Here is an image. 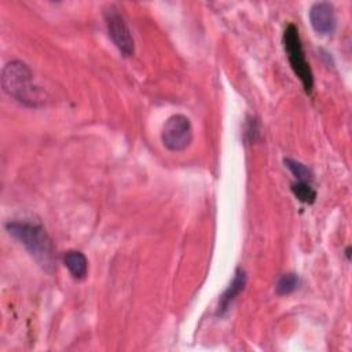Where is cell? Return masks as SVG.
Listing matches in <instances>:
<instances>
[{
    "instance_id": "1",
    "label": "cell",
    "mask_w": 352,
    "mask_h": 352,
    "mask_svg": "<svg viewBox=\"0 0 352 352\" xmlns=\"http://www.w3.org/2000/svg\"><path fill=\"white\" fill-rule=\"evenodd\" d=\"M1 87L7 95L29 107H37L45 102V92L34 85L33 73L22 60H11L3 67Z\"/></svg>"
},
{
    "instance_id": "2",
    "label": "cell",
    "mask_w": 352,
    "mask_h": 352,
    "mask_svg": "<svg viewBox=\"0 0 352 352\" xmlns=\"http://www.w3.org/2000/svg\"><path fill=\"white\" fill-rule=\"evenodd\" d=\"M6 228L11 236L19 241L34 260L47 271L55 267V249L45 230L29 221H10Z\"/></svg>"
},
{
    "instance_id": "3",
    "label": "cell",
    "mask_w": 352,
    "mask_h": 352,
    "mask_svg": "<svg viewBox=\"0 0 352 352\" xmlns=\"http://www.w3.org/2000/svg\"><path fill=\"white\" fill-rule=\"evenodd\" d=\"M283 47H285L289 63L294 74L300 78L304 87V91L307 94H311L314 88V74L309 67V63L305 59L298 29L293 23H289L283 32Z\"/></svg>"
},
{
    "instance_id": "4",
    "label": "cell",
    "mask_w": 352,
    "mask_h": 352,
    "mask_svg": "<svg viewBox=\"0 0 352 352\" xmlns=\"http://www.w3.org/2000/svg\"><path fill=\"white\" fill-rule=\"evenodd\" d=\"M161 140L170 151L186 150L192 142V126L188 117L183 114L170 116L162 126Z\"/></svg>"
},
{
    "instance_id": "5",
    "label": "cell",
    "mask_w": 352,
    "mask_h": 352,
    "mask_svg": "<svg viewBox=\"0 0 352 352\" xmlns=\"http://www.w3.org/2000/svg\"><path fill=\"white\" fill-rule=\"evenodd\" d=\"M106 28L110 38L116 44V47L125 55L131 56L135 52V41L132 33L126 25L125 18L120 12V10L114 6H109L103 11Z\"/></svg>"
},
{
    "instance_id": "6",
    "label": "cell",
    "mask_w": 352,
    "mask_h": 352,
    "mask_svg": "<svg viewBox=\"0 0 352 352\" xmlns=\"http://www.w3.org/2000/svg\"><path fill=\"white\" fill-rule=\"evenodd\" d=\"M309 22L314 30L319 34H331L337 26L334 6L329 1L314 3L309 8Z\"/></svg>"
},
{
    "instance_id": "7",
    "label": "cell",
    "mask_w": 352,
    "mask_h": 352,
    "mask_svg": "<svg viewBox=\"0 0 352 352\" xmlns=\"http://www.w3.org/2000/svg\"><path fill=\"white\" fill-rule=\"evenodd\" d=\"M246 280H248V276H246V272L242 270V268H236L235 271V275H234V279L231 280V283L227 286V289L223 292V294L220 296V300H219V308H217V315H224L230 305L232 304V301L236 298V296L245 289L246 286Z\"/></svg>"
},
{
    "instance_id": "8",
    "label": "cell",
    "mask_w": 352,
    "mask_h": 352,
    "mask_svg": "<svg viewBox=\"0 0 352 352\" xmlns=\"http://www.w3.org/2000/svg\"><path fill=\"white\" fill-rule=\"evenodd\" d=\"M63 263L74 279L80 280L87 276L88 260L84 256V253L78 250H69L63 256Z\"/></svg>"
},
{
    "instance_id": "9",
    "label": "cell",
    "mask_w": 352,
    "mask_h": 352,
    "mask_svg": "<svg viewBox=\"0 0 352 352\" xmlns=\"http://www.w3.org/2000/svg\"><path fill=\"white\" fill-rule=\"evenodd\" d=\"M283 162H285V166L296 176L297 182H307V183L312 182L314 175L304 164H301L300 161H296L293 158H285Z\"/></svg>"
},
{
    "instance_id": "10",
    "label": "cell",
    "mask_w": 352,
    "mask_h": 352,
    "mask_svg": "<svg viewBox=\"0 0 352 352\" xmlns=\"http://www.w3.org/2000/svg\"><path fill=\"white\" fill-rule=\"evenodd\" d=\"M292 191L294 197L304 204H314L316 199V191L312 188L311 183L296 182L292 184Z\"/></svg>"
},
{
    "instance_id": "11",
    "label": "cell",
    "mask_w": 352,
    "mask_h": 352,
    "mask_svg": "<svg viewBox=\"0 0 352 352\" xmlns=\"http://www.w3.org/2000/svg\"><path fill=\"white\" fill-rule=\"evenodd\" d=\"M298 282H300V279H298V276H297L296 274H293V272L285 274V275H282V276L279 278V280H278V283H276V286H275L276 293H278L279 296L290 294V293H293V292L297 289Z\"/></svg>"
},
{
    "instance_id": "12",
    "label": "cell",
    "mask_w": 352,
    "mask_h": 352,
    "mask_svg": "<svg viewBox=\"0 0 352 352\" xmlns=\"http://www.w3.org/2000/svg\"><path fill=\"white\" fill-rule=\"evenodd\" d=\"M246 133L250 136V140L254 142L256 140V135H258V124L256 120H250L248 122V128H246Z\"/></svg>"
}]
</instances>
